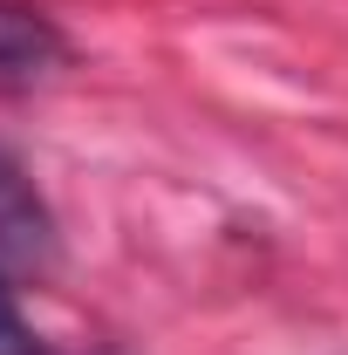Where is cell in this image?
<instances>
[{
	"instance_id": "cell-1",
	"label": "cell",
	"mask_w": 348,
	"mask_h": 355,
	"mask_svg": "<svg viewBox=\"0 0 348 355\" xmlns=\"http://www.w3.org/2000/svg\"><path fill=\"white\" fill-rule=\"evenodd\" d=\"M62 260V219L48 205V191L28 178V164L0 144V273L21 287V280H42Z\"/></svg>"
},
{
	"instance_id": "cell-2",
	"label": "cell",
	"mask_w": 348,
	"mask_h": 355,
	"mask_svg": "<svg viewBox=\"0 0 348 355\" xmlns=\"http://www.w3.org/2000/svg\"><path fill=\"white\" fill-rule=\"evenodd\" d=\"M76 48L62 35V21L35 0H0V83H35L55 76Z\"/></svg>"
},
{
	"instance_id": "cell-3",
	"label": "cell",
	"mask_w": 348,
	"mask_h": 355,
	"mask_svg": "<svg viewBox=\"0 0 348 355\" xmlns=\"http://www.w3.org/2000/svg\"><path fill=\"white\" fill-rule=\"evenodd\" d=\"M0 355H55L35 335V321H28V308H21V294H14L7 273H0Z\"/></svg>"
}]
</instances>
